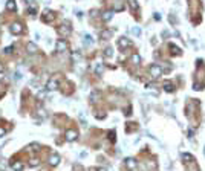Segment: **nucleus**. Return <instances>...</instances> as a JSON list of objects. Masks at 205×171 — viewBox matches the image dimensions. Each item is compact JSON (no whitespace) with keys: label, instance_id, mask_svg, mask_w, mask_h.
<instances>
[{"label":"nucleus","instance_id":"21","mask_svg":"<svg viewBox=\"0 0 205 171\" xmlns=\"http://www.w3.org/2000/svg\"><path fill=\"white\" fill-rule=\"evenodd\" d=\"M103 70H104L103 64H101V63H98V64H96V67H95V73H96V75H101V73H103Z\"/></svg>","mask_w":205,"mask_h":171},{"label":"nucleus","instance_id":"32","mask_svg":"<svg viewBox=\"0 0 205 171\" xmlns=\"http://www.w3.org/2000/svg\"><path fill=\"white\" fill-rule=\"evenodd\" d=\"M2 72H3V64L0 63V73H2Z\"/></svg>","mask_w":205,"mask_h":171},{"label":"nucleus","instance_id":"8","mask_svg":"<svg viewBox=\"0 0 205 171\" xmlns=\"http://www.w3.org/2000/svg\"><path fill=\"white\" fill-rule=\"evenodd\" d=\"M49 163L52 165V167H57V165L60 163V156H58V154H51L49 156Z\"/></svg>","mask_w":205,"mask_h":171},{"label":"nucleus","instance_id":"11","mask_svg":"<svg viewBox=\"0 0 205 171\" xmlns=\"http://www.w3.org/2000/svg\"><path fill=\"white\" fill-rule=\"evenodd\" d=\"M164 90H165V92H169V93L175 92V84L170 83V81H165L164 83Z\"/></svg>","mask_w":205,"mask_h":171},{"label":"nucleus","instance_id":"19","mask_svg":"<svg viewBox=\"0 0 205 171\" xmlns=\"http://www.w3.org/2000/svg\"><path fill=\"white\" fill-rule=\"evenodd\" d=\"M170 49H171V53H173V55H177V53H181V49H179V47H177V46H175V44H171V43H170Z\"/></svg>","mask_w":205,"mask_h":171},{"label":"nucleus","instance_id":"24","mask_svg":"<svg viewBox=\"0 0 205 171\" xmlns=\"http://www.w3.org/2000/svg\"><path fill=\"white\" fill-rule=\"evenodd\" d=\"M129 6H130L132 9H135V11H136V9L139 8V5H138V2H135V0H132V2H129Z\"/></svg>","mask_w":205,"mask_h":171},{"label":"nucleus","instance_id":"2","mask_svg":"<svg viewBox=\"0 0 205 171\" xmlns=\"http://www.w3.org/2000/svg\"><path fill=\"white\" fill-rule=\"evenodd\" d=\"M150 75H152L153 78H159L161 73H162V69H161V66H158V64H153V66H150Z\"/></svg>","mask_w":205,"mask_h":171},{"label":"nucleus","instance_id":"27","mask_svg":"<svg viewBox=\"0 0 205 171\" xmlns=\"http://www.w3.org/2000/svg\"><path fill=\"white\" fill-rule=\"evenodd\" d=\"M14 79H15V81H20V79H21V73L20 72H15L14 73Z\"/></svg>","mask_w":205,"mask_h":171},{"label":"nucleus","instance_id":"3","mask_svg":"<svg viewBox=\"0 0 205 171\" xmlns=\"http://www.w3.org/2000/svg\"><path fill=\"white\" fill-rule=\"evenodd\" d=\"M9 31H11V34H14V35H20L21 32H23V26H21V23H12L9 26Z\"/></svg>","mask_w":205,"mask_h":171},{"label":"nucleus","instance_id":"16","mask_svg":"<svg viewBox=\"0 0 205 171\" xmlns=\"http://www.w3.org/2000/svg\"><path fill=\"white\" fill-rule=\"evenodd\" d=\"M110 37H112V31L106 29V31H103V32H101V38H104V40H109Z\"/></svg>","mask_w":205,"mask_h":171},{"label":"nucleus","instance_id":"31","mask_svg":"<svg viewBox=\"0 0 205 171\" xmlns=\"http://www.w3.org/2000/svg\"><path fill=\"white\" fill-rule=\"evenodd\" d=\"M2 136H5V128L0 127V137H2Z\"/></svg>","mask_w":205,"mask_h":171},{"label":"nucleus","instance_id":"17","mask_svg":"<svg viewBox=\"0 0 205 171\" xmlns=\"http://www.w3.org/2000/svg\"><path fill=\"white\" fill-rule=\"evenodd\" d=\"M89 98H90V103H96V101H98V98H100V93H98V92H92Z\"/></svg>","mask_w":205,"mask_h":171},{"label":"nucleus","instance_id":"20","mask_svg":"<svg viewBox=\"0 0 205 171\" xmlns=\"http://www.w3.org/2000/svg\"><path fill=\"white\" fill-rule=\"evenodd\" d=\"M112 55H113V49H112V47H106V49H104V57L110 58Z\"/></svg>","mask_w":205,"mask_h":171},{"label":"nucleus","instance_id":"6","mask_svg":"<svg viewBox=\"0 0 205 171\" xmlns=\"http://www.w3.org/2000/svg\"><path fill=\"white\" fill-rule=\"evenodd\" d=\"M58 89V81L57 79H49L47 81V84H46V90H49V92H52V90H57Z\"/></svg>","mask_w":205,"mask_h":171},{"label":"nucleus","instance_id":"30","mask_svg":"<svg viewBox=\"0 0 205 171\" xmlns=\"http://www.w3.org/2000/svg\"><path fill=\"white\" fill-rule=\"evenodd\" d=\"M39 115H40L41 118H45V116H46V113H45V110H39Z\"/></svg>","mask_w":205,"mask_h":171},{"label":"nucleus","instance_id":"29","mask_svg":"<svg viewBox=\"0 0 205 171\" xmlns=\"http://www.w3.org/2000/svg\"><path fill=\"white\" fill-rule=\"evenodd\" d=\"M133 34L139 35V34H141V29H139V28H133Z\"/></svg>","mask_w":205,"mask_h":171},{"label":"nucleus","instance_id":"22","mask_svg":"<svg viewBox=\"0 0 205 171\" xmlns=\"http://www.w3.org/2000/svg\"><path fill=\"white\" fill-rule=\"evenodd\" d=\"M139 61H141L139 55H138V53H133V55H132V63L133 64H139Z\"/></svg>","mask_w":205,"mask_h":171},{"label":"nucleus","instance_id":"25","mask_svg":"<svg viewBox=\"0 0 205 171\" xmlns=\"http://www.w3.org/2000/svg\"><path fill=\"white\" fill-rule=\"evenodd\" d=\"M112 15H113L112 11H107V12H104V15H103V18H104V20L107 21V20H110V18H112Z\"/></svg>","mask_w":205,"mask_h":171},{"label":"nucleus","instance_id":"4","mask_svg":"<svg viewBox=\"0 0 205 171\" xmlns=\"http://www.w3.org/2000/svg\"><path fill=\"white\" fill-rule=\"evenodd\" d=\"M55 51H57L58 53L66 52V51H67V43L64 41V40H57V43H55Z\"/></svg>","mask_w":205,"mask_h":171},{"label":"nucleus","instance_id":"7","mask_svg":"<svg viewBox=\"0 0 205 171\" xmlns=\"http://www.w3.org/2000/svg\"><path fill=\"white\" fill-rule=\"evenodd\" d=\"M118 46H120L121 49H126V47L130 46V40L126 38V37H121V38H118Z\"/></svg>","mask_w":205,"mask_h":171},{"label":"nucleus","instance_id":"26","mask_svg":"<svg viewBox=\"0 0 205 171\" xmlns=\"http://www.w3.org/2000/svg\"><path fill=\"white\" fill-rule=\"evenodd\" d=\"M113 8H115V11H121V9H124V5L122 3H116Z\"/></svg>","mask_w":205,"mask_h":171},{"label":"nucleus","instance_id":"9","mask_svg":"<svg viewBox=\"0 0 205 171\" xmlns=\"http://www.w3.org/2000/svg\"><path fill=\"white\" fill-rule=\"evenodd\" d=\"M58 32H60V34H63V35H69L72 32V28L69 25H63L60 29H58Z\"/></svg>","mask_w":205,"mask_h":171},{"label":"nucleus","instance_id":"1","mask_svg":"<svg viewBox=\"0 0 205 171\" xmlns=\"http://www.w3.org/2000/svg\"><path fill=\"white\" fill-rule=\"evenodd\" d=\"M124 162H126V168H127L129 171H136V170H138V162H136L133 157H127Z\"/></svg>","mask_w":205,"mask_h":171},{"label":"nucleus","instance_id":"12","mask_svg":"<svg viewBox=\"0 0 205 171\" xmlns=\"http://www.w3.org/2000/svg\"><path fill=\"white\" fill-rule=\"evenodd\" d=\"M54 20V12H51V11H46L45 14H43V21H46V23H49V21Z\"/></svg>","mask_w":205,"mask_h":171},{"label":"nucleus","instance_id":"5","mask_svg":"<svg viewBox=\"0 0 205 171\" xmlns=\"http://www.w3.org/2000/svg\"><path fill=\"white\" fill-rule=\"evenodd\" d=\"M64 137H66L67 142H74L75 139L78 137V133L75 130H66V133H64Z\"/></svg>","mask_w":205,"mask_h":171},{"label":"nucleus","instance_id":"10","mask_svg":"<svg viewBox=\"0 0 205 171\" xmlns=\"http://www.w3.org/2000/svg\"><path fill=\"white\" fill-rule=\"evenodd\" d=\"M26 49H28V52L29 53H37V52H39V46H37L35 44V43H28V46H26Z\"/></svg>","mask_w":205,"mask_h":171},{"label":"nucleus","instance_id":"15","mask_svg":"<svg viewBox=\"0 0 205 171\" xmlns=\"http://www.w3.org/2000/svg\"><path fill=\"white\" fill-rule=\"evenodd\" d=\"M28 11L32 14V15H35V12H37V6H35V3L34 2H31V3H28Z\"/></svg>","mask_w":205,"mask_h":171},{"label":"nucleus","instance_id":"33","mask_svg":"<svg viewBox=\"0 0 205 171\" xmlns=\"http://www.w3.org/2000/svg\"><path fill=\"white\" fill-rule=\"evenodd\" d=\"M96 171H107V170H106V168H98Z\"/></svg>","mask_w":205,"mask_h":171},{"label":"nucleus","instance_id":"13","mask_svg":"<svg viewBox=\"0 0 205 171\" xmlns=\"http://www.w3.org/2000/svg\"><path fill=\"white\" fill-rule=\"evenodd\" d=\"M5 8L8 11H17V3L12 2V0H9V2H6V5H5Z\"/></svg>","mask_w":205,"mask_h":171},{"label":"nucleus","instance_id":"18","mask_svg":"<svg viewBox=\"0 0 205 171\" xmlns=\"http://www.w3.org/2000/svg\"><path fill=\"white\" fill-rule=\"evenodd\" d=\"M39 163H40V160L37 159V157H32L31 160H29V167H32V168H35V167H39Z\"/></svg>","mask_w":205,"mask_h":171},{"label":"nucleus","instance_id":"23","mask_svg":"<svg viewBox=\"0 0 205 171\" xmlns=\"http://www.w3.org/2000/svg\"><path fill=\"white\" fill-rule=\"evenodd\" d=\"M92 43H94V38H92V37H90V35H84V44H92Z\"/></svg>","mask_w":205,"mask_h":171},{"label":"nucleus","instance_id":"14","mask_svg":"<svg viewBox=\"0 0 205 171\" xmlns=\"http://www.w3.org/2000/svg\"><path fill=\"white\" fill-rule=\"evenodd\" d=\"M11 168H12L14 171H21V170L25 168V165L21 163V162H14L12 165H11Z\"/></svg>","mask_w":205,"mask_h":171},{"label":"nucleus","instance_id":"28","mask_svg":"<svg viewBox=\"0 0 205 171\" xmlns=\"http://www.w3.org/2000/svg\"><path fill=\"white\" fill-rule=\"evenodd\" d=\"M12 51H14V46H8L6 49H3V52H5V53H11Z\"/></svg>","mask_w":205,"mask_h":171}]
</instances>
